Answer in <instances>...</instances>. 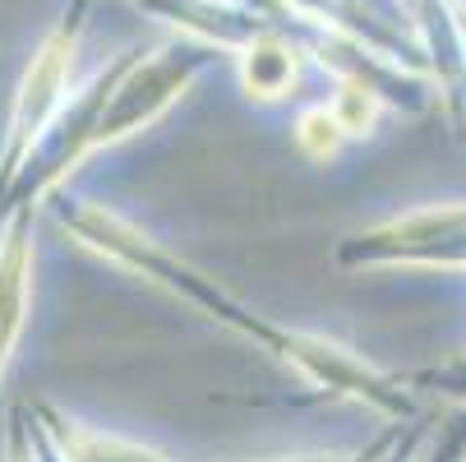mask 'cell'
Instances as JSON below:
<instances>
[{"label": "cell", "mask_w": 466, "mask_h": 462, "mask_svg": "<svg viewBox=\"0 0 466 462\" xmlns=\"http://www.w3.org/2000/svg\"><path fill=\"white\" fill-rule=\"evenodd\" d=\"M24 301H28V245L15 231L10 245L0 250V365L10 361V347L19 338Z\"/></svg>", "instance_id": "1"}, {"label": "cell", "mask_w": 466, "mask_h": 462, "mask_svg": "<svg viewBox=\"0 0 466 462\" xmlns=\"http://www.w3.org/2000/svg\"><path fill=\"white\" fill-rule=\"evenodd\" d=\"M60 84H65V46L51 42L37 65L28 70V84H24V102H19V135H28V129H37L46 120V111L56 107L60 98Z\"/></svg>", "instance_id": "2"}, {"label": "cell", "mask_w": 466, "mask_h": 462, "mask_svg": "<svg viewBox=\"0 0 466 462\" xmlns=\"http://www.w3.org/2000/svg\"><path fill=\"white\" fill-rule=\"evenodd\" d=\"M240 70H245V88H249V93H258V98H282V93L291 88V79H296V60H291V51L278 46V42H258V46L245 51Z\"/></svg>", "instance_id": "3"}, {"label": "cell", "mask_w": 466, "mask_h": 462, "mask_svg": "<svg viewBox=\"0 0 466 462\" xmlns=\"http://www.w3.org/2000/svg\"><path fill=\"white\" fill-rule=\"evenodd\" d=\"M296 139H300L305 153H314V158H332V153H338V144H342V125H338V116H332L328 107H314V111L300 116Z\"/></svg>", "instance_id": "4"}, {"label": "cell", "mask_w": 466, "mask_h": 462, "mask_svg": "<svg viewBox=\"0 0 466 462\" xmlns=\"http://www.w3.org/2000/svg\"><path fill=\"white\" fill-rule=\"evenodd\" d=\"M332 116H338L342 135H365V129L374 125V116H379V102H374V93H365V88H347V93L338 98V107H332Z\"/></svg>", "instance_id": "5"}]
</instances>
